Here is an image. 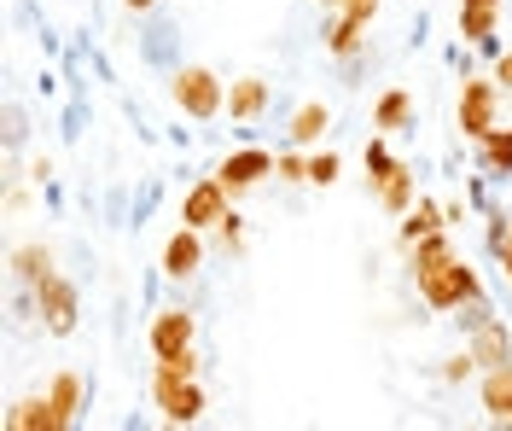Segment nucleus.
<instances>
[{
    "mask_svg": "<svg viewBox=\"0 0 512 431\" xmlns=\"http://www.w3.org/2000/svg\"><path fill=\"white\" fill-rule=\"evenodd\" d=\"M216 175H222L227 193L239 199V193H251V187H262V181L274 175V152H268V146H239V152H227L222 158Z\"/></svg>",
    "mask_w": 512,
    "mask_h": 431,
    "instance_id": "423d86ee",
    "label": "nucleus"
},
{
    "mask_svg": "<svg viewBox=\"0 0 512 431\" xmlns=\"http://www.w3.org/2000/svg\"><path fill=\"white\" fill-rule=\"evenodd\" d=\"M466 350L478 356V367H501L512 362V332L501 321H483L478 332H466Z\"/></svg>",
    "mask_w": 512,
    "mask_h": 431,
    "instance_id": "dca6fc26",
    "label": "nucleus"
},
{
    "mask_svg": "<svg viewBox=\"0 0 512 431\" xmlns=\"http://www.w3.org/2000/svg\"><path fill=\"white\" fill-rule=\"evenodd\" d=\"M361 47H367V24L338 12V18L326 24V53H332L338 65H350V59H361Z\"/></svg>",
    "mask_w": 512,
    "mask_h": 431,
    "instance_id": "a211bd4d",
    "label": "nucleus"
},
{
    "mask_svg": "<svg viewBox=\"0 0 512 431\" xmlns=\"http://www.w3.org/2000/svg\"><path fill=\"white\" fill-rule=\"evenodd\" d=\"M332 6H338L344 18H361V24H373V18H379V0H332Z\"/></svg>",
    "mask_w": 512,
    "mask_h": 431,
    "instance_id": "cd10ccee",
    "label": "nucleus"
},
{
    "mask_svg": "<svg viewBox=\"0 0 512 431\" xmlns=\"http://www.w3.org/2000/svg\"><path fill=\"white\" fill-rule=\"evenodd\" d=\"M495 263H501V274H507V286H512V222H507V239L495 245Z\"/></svg>",
    "mask_w": 512,
    "mask_h": 431,
    "instance_id": "c756f323",
    "label": "nucleus"
},
{
    "mask_svg": "<svg viewBox=\"0 0 512 431\" xmlns=\"http://www.w3.org/2000/svg\"><path fill=\"white\" fill-rule=\"evenodd\" d=\"M198 268H204V233L181 222V228L169 233V245H163V274L169 280H192Z\"/></svg>",
    "mask_w": 512,
    "mask_h": 431,
    "instance_id": "9d476101",
    "label": "nucleus"
},
{
    "mask_svg": "<svg viewBox=\"0 0 512 431\" xmlns=\"http://www.w3.org/2000/svg\"><path fill=\"white\" fill-rule=\"evenodd\" d=\"M478 169L483 175H512V129L495 123V129L483 134L478 140Z\"/></svg>",
    "mask_w": 512,
    "mask_h": 431,
    "instance_id": "412c9836",
    "label": "nucleus"
},
{
    "mask_svg": "<svg viewBox=\"0 0 512 431\" xmlns=\"http://www.w3.org/2000/svg\"><path fill=\"white\" fill-rule=\"evenodd\" d=\"M76 286H70V280H64V274H53V280H47V286H41V292H35V309H41V327L47 332H76Z\"/></svg>",
    "mask_w": 512,
    "mask_h": 431,
    "instance_id": "6e6552de",
    "label": "nucleus"
},
{
    "mask_svg": "<svg viewBox=\"0 0 512 431\" xmlns=\"http://www.w3.org/2000/svg\"><path fill=\"white\" fill-rule=\"evenodd\" d=\"M152 402H158V414L169 426L204 420V391H198V379H152Z\"/></svg>",
    "mask_w": 512,
    "mask_h": 431,
    "instance_id": "0eeeda50",
    "label": "nucleus"
},
{
    "mask_svg": "<svg viewBox=\"0 0 512 431\" xmlns=\"http://www.w3.org/2000/svg\"><path fill=\"white\" fill-rule=\"evenodd\" d=\"M367 187H373V199H379L384 216H408V210L419 204L414 169L402 164V158H390L384 134H373V140H367Z\"/></svg>",
    "mask_w": 512,
    "mask_h": 431,
    "instance_id": "f03ea898",
    "label": "nucleus"
},
{
    "mask_svg": "<svg viewBox=\"0 0 512 431\" xmlns=\"http://www.w3.org/2000/svg\"><path fill=\"white\" fill-rule=\"evenodd\" d=\"M169 100H175V111L192 117V123H216L227 111V82L210 65H181L169 76Z\"/></svg>",
    "mask_w": 512,
    "mask_h": 431,
    "instance_id": "7ed1b4c3",
    "label": "nucleus"
},
{
    "mask_svg": "<svg viewBox=\"0 0 512 431\" xmlns=\"http://www.w3.org/2000/svg\"><path fill=\"white\" fill-rule=\"evenodd\" d=\"M437 228H448V210L437 199H419L414 210H408V216H402V245H419V239H425V233H437Z\"/></svg>",
    "mask_w": 512,
    "mask_h": 431,
    "instance_id": "aec40b11",
    "label": "nucleus"
},
{
    "mask_svg": "<svg viewBox=\"0 0 512 431\" xmlns=\"http://www.w3.org/2000/svg\"><path fill=\"white\" fill-rule=\"evenodd\" d=\"M478 397H483V414H489L495 426H512V362L483 367L478 373Z\"/></svg>",
    "mask_w": 512,
    "mask_h": 431,
    "instance_id": "f8f14e48",
    "label": "nucleus"
},
{
    "mask_svg": "<svg viewBox=\"0 0 512 431\" xmlns=\"http://www.w3.org/2000/svg\"><path fill=\"white\" fill-rule=\"evenodd\" d=\"M495 82H501V94H512V47L495 53Z\"/></svg>",
    "mask_w": 512,
    "mask_h": 431,
    "instance_id": "c85d7f7f",
    "label": "nucleus"
},
{
    "mask_svg": "<svg viewBox=\"0 0 512 431\" xmlns=\"http://www.w3.org/2000/svg\"><path fill=\"white\" fill-rule=\"evenodd\" d=\"M373 129L379 134H408L414 129V94L408 88H384L373 105Z\"/></svg>",
    "mask_w": 512,
    "mask_h": 431,
    "instance_id": "2eb2a0df",
    "label": "nucleus"
},
{
    "mask_svg": "<svg viewBox=\"0 0 512 431\" xmlns=\"http://www.w3.org/2000/svg\"><path fill=\"white\" fill-rule=\"evenodd\" d=\"M210 233H216V245H222L227 257H239V251H245V216H239V210H227Z\"/></svg>",
    "mask_w": 512,
    "mask_h": 431,
    "instance_id": "b1692460",
    "label": "nucleus"
},
{
    "mask_svg": "<svg viewBox=\"0 0 512 431\" xmlns=\"http://www.w3.org/2000/svg\"><path fill=\"white\" fill-rule=\"evenodd\" d=\"M326 129H332V111H326L320 100H309V105H297V111H291L286 140H291V146H303V152H320Z\"/></svg>",
    "mask_w": 512,
    "mask_h": 431,
    "instance_id": "4468645a",
    "label": "nucleus"
},
{
    "mask_svg": "<svg viewBox=\"0 0 512 431\" xmlns=\"http://www.w3.org/2000/svg\"><path fill=\"white\" fill-rule=\"evenodd\" d=\"M47 397H53V402L64 408V414L76 420V414H82V402H88V385H82V373H70V367H64V373H53V385H47Z\"/></svg>",
    "mask_w": 512,
    "mask_h": 431,
    "instance_id": "4be33fe9",
    "label": "nucleus"
},
{
    "mask_svg": "<svg viewBox=\"0 0 512 431\" xmlns=\"http://www.w3.org/2000/svg\"><path fill=\"white\" fill-rule=\"evenodd\" d=\"M146 344H152V356H181V350H192V315L187 309H158L152 327H146Z\"/></svg>",
    "mask_w": 512,
    "mask_h": 431,
    "instance_id": "9b49d317",
    "label": "nucleus"
},
{
    "mask_svg": "<svg viewBox=\"0 0 512 431\" xmlns=\"http://www.w3.org/2000/svg\"><path fill=\"white\" fill-rule=\"evenodd\" d=\"M128 12H152V6H158V0H123Z\"/></svg>",
    "mask_w": 512,
    "mask_h": 431,
    "instance_id": "7c9ffc66",
    "label": "nucleus"
},
{
    "mask_svg": "<svg viewBox=\"0 0 512 431\" xmlns=\"http://www.w3.org/2000/svg\"><path fill=\"white\" fill-rule=\"evenodd\" d=\"M274 175H280L286 187H303V181H309V158H303V146H286V152H274Z\"/></svg>",
    "mask_w": 512,
    "mask_h": 431,
    "instance_id": "5701e85b",
    "label": "nucleus"
},
{
    "mask_svg": "<svg viewBox=\"0 0 512 431\" xmlns=\"http://www.w3.org/2000/svg\"><path fill=\"white\" fill-rule=\"evenodd\" d=\"M483 367H478V356H472V350H460V356H448L443 362V379L448 385H466V379H478Z\"/></svg>",
    "mask_w": 512,
    "mask_h": 431,
    "instance_id": "bb28decb",
    "label": "nucleus"
},
{
    "mask_svg": "<svg viewBox=\"0 0 512 431\" xmlns=\"http://www.w3.org/2000/svg\"><path fill=\"white\" fill-rule=\"evenodd\" d=\"M274 100V88L262 82V76H239V82H227V117L233 123H256L262 111Z\"/></svg>",
    "mask_w": 512,
    "mask_h": 431,
    "instance_id": "ddd939ff",
    "label": "nucleus"
},
{
    "mask_svg": "<svg viewBox=\"0 0 512 431\" xmlns=\"http://www.w3.org/2000/svg\"><path fill=\"white\" fill-rule=\"evenodd\" d=\"M414 286H419V298H425V309H437V315H454V309H466V303L489 298L483 280H478V268H466L460 251H448L437 263L414 268Z\"/></svg>",
    "mask_w": 512,
    "mask_h": 431,
    "instance_id": "f257e3e1",
    "label": "nucleus"
},
{
    "mask_svg": "<svg viewBox=\"0 0 512 431\" xmlns=\"http://www.w3.org/2000/svg\"><path fill=\"white\" fill-rule=\"evenodd\" d=\"M53 274H59V268H53V251H47V245H18V251H12V280H18V286L41 292Z\"/></svg>",
    "mask_w": 512,
    "mask_h": 431,
    "instance_id": "f3484780",
    "label": "nucleus"
},
{
    "mask_svg": "<svg viewBox=\"0 0 512 431\" xmlns=\"http://www.w3.org/2000/svg\"><path fill=\"white\" fill-rule=\"evenodd\" d=\"M152 379H198V350H181V356H158Z\"/></svg>",
    "mask_w": 512,
    "mask_h": 431,
    "instance_id": "393cba45",
    "label": "nucleus"
},
{
    "mask_svg": "<svg viewBox=\"0 0 512 431\" xmlns=\"http://www.w3.org/2000/svg\"><path fill=\"white\" fill-rule=\"evenodd\" d=\"M454 123L478 146L483 134L501 123V82L495 76H460V100H454Z\"/></svg>",
    "mask_w": 512,
    "mask_h": 431,
    "instance_id": "20e7f679",
    "label": "nucleus"
},
{
    "mask_svg": "<svg viewBox=\"0 0 512 431\" xmlns=\"http://www.w3.org/2000/svg\"><path fill=\"white\" fill-rule=\"evenodd\" d=\"M460 6H507V0H460Z\"/></svg>",
    "mask_w": 512,
    "mask_h": 431,
    "instance_id": "2f4dec72",
    "label": "nucleus"
},
{
    "mask_svg": "<svg viewBox=\"0 0 512 431\" xmlns=\"http://www.w3.org/2000/svg\"><path fill=\"white\" fill-rule=\"evenodd\" d=\"M64 426H70V414H64V408L47 397V391L6 408V431H64Z\"/></svg>",
    "mask_w": 512,
    "mask_h": 431,
    "instance_id": "1a4fd4ad",
    "label": "nucleus"
},
{
    "mask_svg": "<svg viewBox=\"0 0 512 431\" xmlns=\"http://www.w3.org/2000/svg\"><path fill=\"white\" fill-rule=\"evenodd\" d=\"M501 30V6H460V41L466 47H495Z\"/></svg>",
    "mask_w": 512,
    "mask_h": 431,
    "instance_id": "6ab92c4d",
    "label": "nucleus"
},
{
    "mask_svg": "<svg viewBox=\"0 0 512 431\" xmlns=\"http://www.w3.org/2000/svg\"><path fill=\"white\" fill-rule=\"evenodd\" d=\"M338 175H344L338 152H309V181H315V187H332Z\"/></svg>",
    "mask_w": 512,
    "mask_h": 431,
    "instance_id": "a878e982",
    "label": "nucleus"
},
{
    "mask_svg": "<svg viewBox=\"0 0 512 431\" xmlns=\"http://www.w3.org/2000/svg\"><path fill=\"white\" fill-rule=\"evenodd\" d=\"M227 210H233V193L222 187V175H204V181H192L187 193H181V222L198 233H210Z\"/></svg>",
    "mask_w": 512,
    "mask_h": 431,
    "instance_id": "39448f33",
    "label": "nucleus"
},
{
    "mask_svg": "<svg viewBox=\"0 0 512 431\" xmlns=\"http://www.w3.org/2000/svg\"><path fill=\"white\" fill-rule=\"evenodd\" d=\"M326 6H332V0H326Z\"/></svg>",
    "mask_w": 512,
    "mask_h": 431,
    "instance_id": "473e14b6",
    "label": "nucleus"
}]
</instances>
